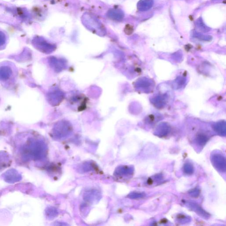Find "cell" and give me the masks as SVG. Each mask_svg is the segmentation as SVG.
<instances>
[{
	"mask_svg": "<svg viewBox=\"0 0 226 226\" xmlns=\"http://www.w3.org/2000/svg\"><path fill=\"white\" fill-rule=\"evenodd\" d=\"M83 23L84 25L90 30H93V31L96 30V32L99 31H104L105 28H103L102 24L98 21L96 18L93 17L92 15L87 13L83 16Z\"/></svg>",
	"mask_w": 226,
	"mask_h": 226,
	"instance_id": "cell-2",
	"label": "cell"
},
{
	"mask_svg": "<svg viewBox=\"0 0 226 226\" xmlns=\"http://www.w3.org/2000/svg\"><path fill=\"white\" fill-rule=\"evenodd\" d=\"M134 170L129 166H122L119 167L116 171V174L118 175H127L132 174Z\"/></svg>",
	"mask_w": 226,
	"mask_h": 226,
	"instance_id": "cell-6",
	"label": "cell"
},
{
	"mask_svg": "<svg viewBox=\"0 0 226 226\" xmlns=\"http://www.w3.org/2000/svg\"><path fill=\"white\" fill-rule=\"evenodd\" d=\"M18 76V70L15 64L10 61L0 63V84L8 89L15 86Z\"/></svg>",
	"mask_w": 226,
	"mask_h": 226,
	"instance_id": "cell-1",
	"label": "cell"
},
{
	"mask_svg": "<svg viewBox=\"0 0 226 226\" xmlns=\"http://www.w3.org/2000/svg\"><path fill=\"white\" fill-rule=\"evenodd\" d=\"M184 172L187 175H191L194 173V166L191 163H187L183 166Z\"/></svg>",
	"mask_w": 226,
	"mask_h": 226,
	"instance_id": "cell-7",
	"label": "cell"
},
{
	"mask_svg": "<svg viewBox=\"0 0 226 226\" xmlns=\"http://www.w3.org/2000/svg\"><path fill=\"white\" fill-rule=\"evenodd\" d=\"M144 194L142 193H133L130 194L128 195V197L130 198L137 199L141 198L144 197Z\"/></svg>",
	"mask_w": 226,
	"mask_h": 226,
	"instance_id": "cell-9",
	"label": "cell"
},
{
	"mask_svg": "<svg viewBox=\"0 0 226 226\" xmlns=\"http://www.w3.org/2000/svg\"><path fill=\"white\" fill-rule=\"evenodd\" d=\"M186 205L188 207L192 210V211L195 212L199 216L204 218V219H208L209 218L210 215L209 213L204 211V209H202V208L198 204L192 202H187Z\"/></svg>",
	"mask_w": 226,
	"mask_h": 226,
	"instance_id": "cell-4",
	"label": "cell"
},
{
	"mask_svg": "<svg viewBox=\"0 0 226 226\" xmlns=\"http://www.w3.org/2000/svg\"><path fill=\"white\" fill-rule=\"evenodd\" d=\"M153 180H152L151 178H149L148 179V181H147V183L148 184H152L153 183Z\"/></svg>",
	"mask_w": 226,
	"mask_h": 226,
	"instance_id": "cell-12",
	"label": "cell"
},
{
	"mask_svg": "<svg viewBox=\"0 0 226 226\" xmlns=\"http://www.w3.org/2000/svg\"><path fill=\"white\" fill-rule=\"evenodd\" d=\"M107 16L114 20L119 21L123 18V14L121 11L113 9L108 11Z\"/></svg>",
	"mask_w": 226,
	"mask_h": 226,
	"instance_id": "cell-5",
	"label": "cell"
},
{
	"mask_svg": "<svg viewBox=\"0 0 226 226\" xmlns=\"http://www.w3.org/2000/svg\"><path fill=\"white\" fill-rule=\"evenodd\" d=\"M211 161L215 168L221 171H226V159L223 156L219 154H215L211 156Z\"/></svg>",
	"mask_w": 226,
	"mask_h": 226,
	"instance_id": "cell-3",
	"label": "cell"
},
{
	"mask_svg": "<svg viewBox=\"0 0 226 226\" xmlns=\"http://www.w3.org/2000/svg\"><path fill=\"white\" fill-rule=\"evenodd\" d=\"M208 139L207 137L205 136H200L197 138V144L200 145H204L206 144V143L207 142Z\"/></svg>",
	"mask_w": 226,
	"mask_h": 226,
	"instance_id": "cell-8",
	"label": "cell"
},
{
	"mask_svg": "<svg viewBox=\"0 0 226 226\" xmlns=\"http://www.w3.org/2000/svg\"><path fill=\"white\" fill-rule=\"evenodd\" d=\"M134 28L133 26H131L130 24H127L125 26V33L127 34H130L133 32Z\"/></svg>",
	"mask_w": 226,
	"mask_h": 226,
	"instance_id": "cell-11",
	"label": "cell"
},
{
	"mask_svg": "<svg viewBox=\"0 0 226 226\" xmlns=\"http://www.w3.org/2000/svg\"><path fill=\"white\" fill-rule=\"evenodd\" d=\"M189 194L191 196H192L193 197H197L199 195L200 191L197 189H194L192 190H190L189 192Z\"/></svg>",
	"mask_w": 226,
	"mask_h": 226,
	"instance_id": "cell-10",
	"label": "cell"
}]
</instances>
